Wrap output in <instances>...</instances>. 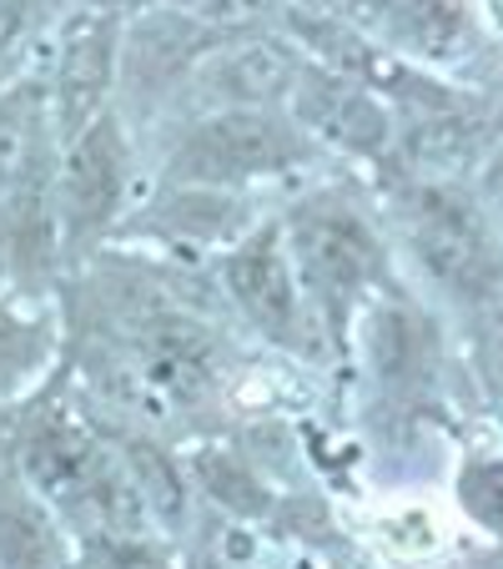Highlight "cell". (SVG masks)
Returning a JSON list of instances; mask_svg holds the SVG:
<instances>
[{
	"label": "cell",
	"mask_w": 503,
	"mask_h": 569,
	"mask_svg": "<svg viewBox=\"0 0 503 569\" xmlns=\"http://www.w3.org/2000/svg\"><path fill=\"white\" fill-rule=\"evenodd\" d=\"M308 157L302 127L272 111H217L197 121L172 151V172L192 187H242L272 172H292Z\"/></svg>",
	"instance_id": "obj_1"
},
{
	"label": "cell",
	"mask_w": 503,
	"mask_h": 569,
	"mask_svg": "<svg viewBox=\"0 0 503 569\" xmlns=\"http://www.w3.org/2000/svg\"><path fill=\"white\" fill-rule=\"evenodd\" d=\"M489 197L503 207V151L493 157V167H489Z\"/></svg>",
	"instance_id": "obj_19"
},
{
	"label": "cell",
	"mask_w": 503,
	"mask_h": 569,
	"mask_svg": "<svg viewBox=\"0 0 503 569\" xmlns=\"http://www.w3.org/2000/svg\"><path fill=\"white\" fill-rule=\"evenodd\" d=\"M363 6L408 51L453 56L469 41V16H463L459 0H363Z\"/></svg>",
	"instance_id": "obj_9"
},
{
	"label": "cell",
	"mask_w": 503,
	"mask_h": 569,
	"mask_svg": "<svg viewBox=\"0 0 503 569\" xmlns=\"http://www.w3.org/2000/svg\"><path fill=\"white\" fill-rule=\"evenodd\" d=\"M227 288H232L237 308L268 338H292V328H298V282H292L278 232L247 237L227 258Z\"/></svg>",
	"instance_id": "obj_5"
},
{
	"label": "cell",
	"mask_w": 503,
	"mask_h": 569,
	"mask_svg": "<svg viewBox=\"0 0 503 569\" xmlns=\"http://www.w3.org/2000/svg\"><path fill=\"white\" fill-rule=\"evenodd\" d=\"M0 565L6 569H46L51 565V545H46L36 519H0Z\"/></svg>",
	"instance_id": "obj_14"
},
{
	"label": "cell",
	"mask_w": 503,
	"mask_h": 569,
	"mask_svg": "<svg viewBox=\"0 0 503 569\" xmlns=\"http://www.w3.org/2000/svg\"><path fill=\"white\" fill-rule=\"evenodd\" d=\"M131 483H137V495H141V509H151V515L161 519V525H177L182 519V479H177V469L161 453H151L147 443H137L131 449Z\"/></svg>",
	"instance_id": "obj_11"
},
{
	"label": "cell",
	"mask_w": 503,
	"mask_h": 569,
	"mask_svg": "<svg viewBox=\"0 0 503 569\" xmlns=\"http://www.w3.org/2000/svg\"><path fill=\"white\" fill-rule=\"evenodd\" d=\"M56 11V0H0V46L11 41L21 26L41 21V16Z\"/></svg>",
	"instance_id": "obj_18"
},
{
	"label": "cell",
	"mask_w": 503,
	"mask_h": 569,
	"mask_svg": "<svg viewBox=\"0 0 503 569\" xmlns=\"http://www.w3.org/2000/svg\"><path fill=\"white\" fill-rule=\"evenodd\" d=\"M292 117H298V127H312L328 141H338V147L368 151V157L383 151L388 141V111L363 87L338 81V76H298Z\"/></svg>",
	"instance_id": "obj_6"
},
{
	"label": "cell",
	"mask_w": 503,
	"mask_h": 569,
	"mask_svg": "<svg viewBox=\"0 0 503 569\" xmlns=\"http://www.w3.org/2000/svg\"><path fill=\"white\" fill-rule=\"evenodd\" d=\"M408 232H413L418 258L429 262V272L439 282H449L463 298H483L499 288V262L483 237L479 217L463 202L443 192H418L408 207Z\"/></svg>",
	"instance_id": "obj_3"
},
{
	"label": "cell",
	"mask_w": 503,
	"mask_h": 569,
	"mask_svg": "<svg viewBox=\"0 0 503 569\" xmlns=\"http://www.w3.org/2000/svg\"><path fill=\"white\" fill-rule=\"evenodd\" d=\"M76 569H117V565H76Z\"/></svg>",
	"instance_id": "obj_21"
},
{
	"label": "cell",
	"mask_w": 503,
	"mask_h": 569,
	"mask_svg": "<svg viewBox=\"0 0 503 569\" xmlns=\"http://www.w3.org/2000/svg\"><path fill=\"white\" fill-rule=\"evenodd\" d=\"M493 358H499V368H503V333H499V343H493Z\"/></svg>",
	"instance_id": "obj_20"
},
{
	"label": "cell",
	"mask_w": 503,
	"mask_h": 569,
	"mask_svg": "<svg viewBox=\"0 0 503 569\" xmlns=\"http://www.w3.org/2000/svg\"><path fill=\"white\" fill-rule=\"evenodd\" d=\"M197 479H202V489L217 499V505H227L232 515H262L268 509V489H262L252 473L242 469V463L232 459V453H202L197 459Z\"/></svg>",
	"instance_id": "obj_10"
},
{
	"label": "cell",
	"mask_w": 503,
	"mask_h": 569,
	"mask_svg": "<svg viewBox=\"0 0 503 569\" xmlns=\"http://www.w3.org/2000/svg\"><path fill=\"white\" fill-rule=\"evenodd\" d=\"M373 363L388 378L408 373V363H413V328H408L403 312H378L373 318Z\"/></svg>",
	"instance_id": "obj_15"
},
{
	"label": "cell",
	"mask_w": 503,
	"mask_h": 569,
	"mask_svg": "<svg viewBox=\"0 0 503 569\" xmlns=\"http://www.w3.org/2000/svg\"><path fill=\"white\" fill-rule=\"evenodd\" d=\"M298 76V56L282 41H247L207 66V91L222 101V111H268L272 101L292 97Z\"/></svg>",
	"instance_id": "obj_7"
},
{
	"label": "cell",
	"mask_w": 503,
	"mask_h": 569,
	"mask_svg": "<svg viewBox=\"0 0 503 569\" xmlns=\"http://www.w3.org/2000/svg\"><path fill=\"white\" fill-rule=\"evenodd\" d=\"M41 348L46 343H41V328H36V322H26V318L0 308V393L16 388L36 363H41Z\"/></svg>",
	"instance_id": "obj_12"
},
{
	"label": "cell",
	"mask_w": 503,
	"mask_h": 569,
	"mask_svg": "<svg viewBox=\"0 0 503 569\" xmlns=\"http://www.w3.org/2000/svg\"><path fill=\"white\" fill-rule=\"evenodd\" d=\"M413 157L423 167H433V172H453L469 157V131L459 121H429V127L413 131Z\"/></svg>",
	"instance_id": "obj_13"
},
{
	"label": "cell",
	"mask_w": 503,
	"mask_h": 569,
	"mask_svg": "<svg viewBox=\"0 0 503 569\" xmlns=\"http://www.w3.org/2000/svg\"><path fill=\"white\" fill-rule=\"evenodd\" d=\"M111 36L87 31L76 36L71 51L61 56V76H56V121H61L66 141H76L91 121L101 117V97L111 87Z\"/></svg>",
	"instance_id": "obj_8"
},
{
	"label": "cell",
	"mask_w": 503,
	"mask_h": 569,
	"mask_svg": "<svg viewBox=\"0 0 503 569\" xmlns=\"http://www.w3.org/2000/svg\"><path fill=\"white\" fill-rule=\"evenodd\" d=\"M127 192V141L111 117H97L66 147L61 167V207L71 232H97L117 217Z\"/></svg>",
	"instance_id": "obj_4"
},
{
	"label": "cell",
	"mask_w": 503,
	"mask_h": 569,
	"mask_svg": "<svg viewBox=\"0 0 503 569\" xmlns=\"http://www.w3.org/2000/svg\"><path fill=\"white\" fill-rule=\"evenodd\" d=\"M21 167H26V127L11 117H0V197L16 187Z\"/></svg>",
	"instance_id": "obj_17"
},
{
	"label": "cell",
	"mask_w": 503,
	"mask_h": 569,
	"mask_svg": "<svg viewBox=\"0 0 503 569\" xmlns=\"http://www.w3.org/2000/svg\"><path fill=\"white\" fill-rule=\"evenodd\" d=\"M463 505L483 519V525L503 529V463H473L463 473Z\"/></svg>",
	"instance_id": "obj_16"
},
{
	"label": "cell",
	"mask_w": 503,
	"mask_h": 569,
	"mask_svg": "<svg viewBox=\"0 0 503 569\" xmlns=\"http://www.w3.org/2000/svg\"><path fill=\"white\" fill-rule=\"evenodd\" d=\"M292 258L298 272L328 308L348 302L378 268V242L348 207L338 202H312L292 217Z\"/></svg>",
	"instance_id": "obj_2"
}]
</instances>
